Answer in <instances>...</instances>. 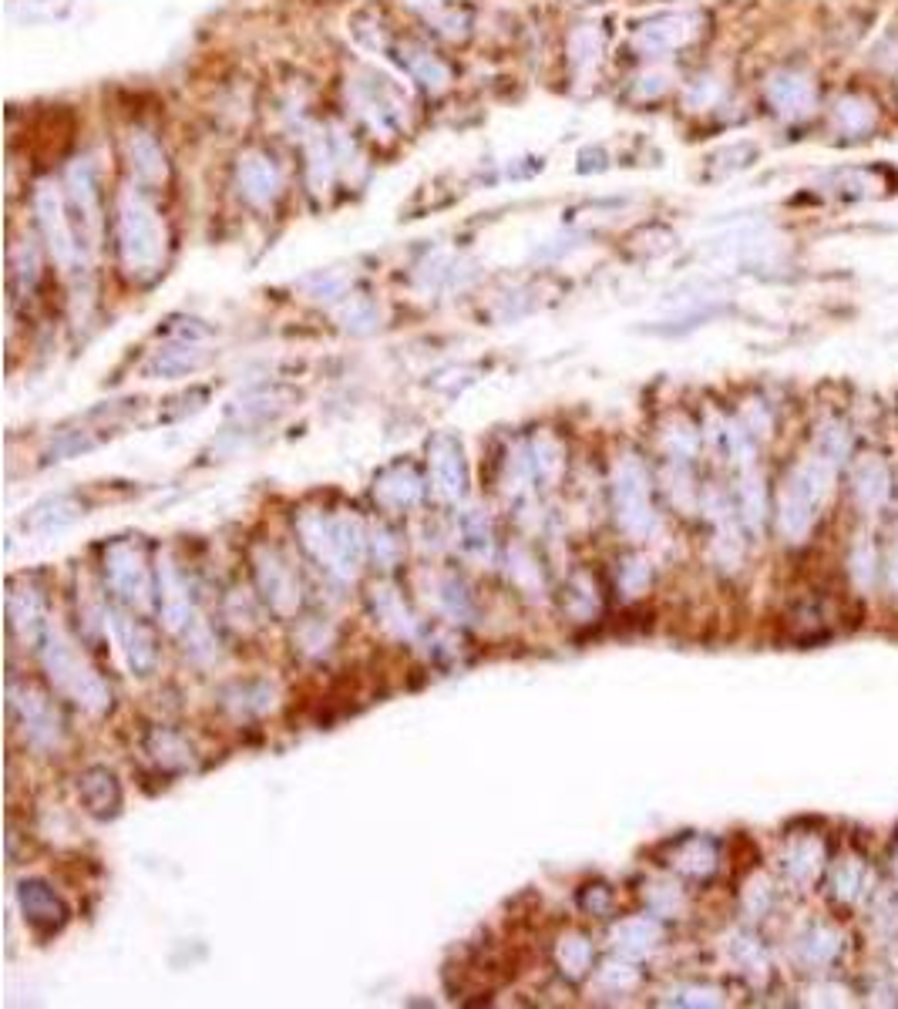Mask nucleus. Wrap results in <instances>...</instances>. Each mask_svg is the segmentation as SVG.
Returning a JSON list of instances; mask_svg holds the SVG:
<instances>
[{
	"label": "nucleus",
	"instance_id": "1",
	"mask_svg": "<svg viewBox=\"0 0 898 1009\" xmlns=\"http://www.w3.org/2000/svg\"><path fill=\"white\" fill-rule=\"evenodd\" d=\"M159 222H155L152 209L145 206L142 199L135 196H125L122 202V243H125V253L132 263H152L159 256Z\"/></svg>",
	"mask_w": 898,
	"mask_h": 1009
},
{
	"label": "nucleus",
	"instance_id": "6",
	"mask_svg": "<svg viewBox=\"0 0 898 1009\" xmlns=\"http://www.w3.org/2000/svg\"><path fill=\"white\" fill-rule=\"evenodd\" d=\"M690 21L687 17H670V21H660V24H650L646 31L640 34V44L650 51H666V48H677L690 37Z\"/></svg>",
	"mask_w": 898,
	"mask_h": 1009
},
{
	"label": "nucleus",
	"instance_id": "7",
	"mask_svg": "<svg viewBox=\"0 0 898 1009\" xmlns=\"http://www.w3.org/2000/svg\"><path fill=\"white\" fill-rule=\"evenodd\" d=\"M835 118H838L841 128H848V132H855V128H868V125H872V105L845 98V101H838Z\"/></svg>",
	"mask_w": 898,
	"mask_h": 1009
},
{
	"label": "nucleus",
	"instance_id": "4",
	"mask_svg": "<svg viewBox=\"0 0 898 1009\" xmlns=\"http://www.w3.org/2000/svg\"><path fill=\"white\" fill-rule=\"evenodd\" d=\"M128 152H132V169H135V175L142 182H159L162 175H165L162 152H159V145H155L152 138L135 135L132 145H128Z\"/></svg>",
	"mask_w": 898,
	"mask_h": 1009
},
{
	"label": "nucleus",
	"instance_id": "3",
	"mask_svg": "<svg viewBox=\"0 0 898 1009\" xmlns=\"http://www.w3.org/2000/svg\"><path fill=\"white\" fill-rule=\"evenodd\" d=\"M239 182H243L246 196L253 202H266L276 192V169L266 159H246L239 165Z\"/></svg>",
	"mask_w": 898,
	"mask_h": 1009
},
{
	"label": "nucleus",
	"instance_id": "5",
	"mask_svg": "<svg viewBox=\"0 0 898 1009\" xmlns=\"http://www.w3.org/2000/svg\"><path fill=\"white\" fill-rule=\"evenodd\" d=\"M771 101L788 115H798L804 105L811 101V85L804 78H794V74H784V78L771 81Z\"/></svg>",
	"mask_w": 898,
	"mask_h": 1009
},
{
	"label": "nucleus",
	"instance_id": "2",
	"mask_svg": "<svg viewBox=\"0 0 898 1009\" xmlns=\"http://www.w3.org/2000/svg\"><path fill=\"white\" fill-rule=\"evenodd\" d=\"M37 209H41V222H44V229H48V239H51L54 253L68 256L71 253L68 219H64L61 199H58V192H54L51 185H41V192H37Z\"/></svg>",
	"mask_w": 898,
	"mask_h": 1009
}]
</instances>
